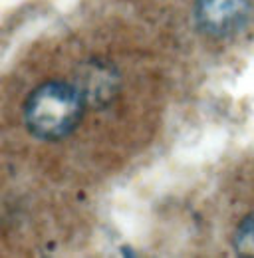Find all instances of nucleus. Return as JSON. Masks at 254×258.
<instances>
[{
    "label": "nucleus",
    "mask_w": 254,
    "mask_h": 258,
    "mask_svg": "<svg viewBox=\"0 0 254 258\" xmlns=\"http://www.w3.org/2000/svg\"><path fill=\"white\" fill-rule=\"evenodd\" d=\"M84 111V96L78 88L50 82L40 86L26 101L24 119L32 135L40 139H62L78 125Z\"/></svg>",
    "instance_id": "1"
},
{
    "label": "nucleus",
    "mask_w": 254,
    "mask_h": 258,
    "mask_svg": "<svg viewBox=\"0 0 254 258\" xmlns=\"http://www.w3.org/2000/svg\"><path fill=\"white\" fill-rule=\"evenodd\" d=\"M234 250L240 256L254 258V213H250L234 234Z\"/></svg>",
    "instance_id": "3"
},
{
    "label": "nucleus",
    "mask_w": 254,
    "mask_h": 258,
    "mask_svg": "<svg viewBox=\"0 0 254 258\" xmlns=\"http://www.w3.org/2000/svg\"><path fill=\"white\" fill-rule=\"evenodd\" d=\"M250 16L248 0H197L195 20L209 36H230L242 30Z\"/></svg>",
    "instance_id": "2"
}]
</instances>
